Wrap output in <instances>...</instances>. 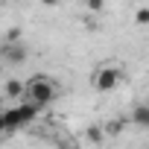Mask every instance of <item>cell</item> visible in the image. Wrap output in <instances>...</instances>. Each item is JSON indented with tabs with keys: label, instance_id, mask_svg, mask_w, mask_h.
Masks as SVG:
<instances>
[{
	"label": "cell",
	"instance_id": "6da1fadb",
	"mask_svg": "<svg viewBox=\"0 0 149 149\" xmlns=\"http://www.w3.org/2000/svg\"><path fill=\"white\" fill-rule=\"evenodd\" d=\"M56 97H58V85H56L50 76H32V79L26 82V100L35 102L38 108H47Z\"/></svg>",
	"mask_w": 149,
	"mask_h": 149
},
{
	"label": "cell",
	"instance_id": "7a4b0ae2",
	"mask_svg": "<svg viewBox=\"0 0 149 149\" xmlns=\"http://www.w3.org/2000/svg\"><path fill=\"white\" fill-rule=\"evenodd\" d=\"M120 79H123V70L111 61V64H102V67H97V73H94V91H100V94H108V91H114L117 85H120Z\"/></svg>",
	"mask_w": 149,
	"mask_h": 149
},
{
	"label": "cell",
	"instance_id": "3957f363",
	"mask_svg": "<svg viewBox=\"0 0 149 149\" xmlns=\"http://www.w3.org/2000/svg\"><path fill=\"white\" fill-rule=\"evenodd\" d=\"M26 47L21 44V41H9L6 47H3V58H6V64H24L26 61Z\"/></svg>",
	"mask_w": 149,
	"mask_h": 149
},
{
	"label": "cell",
	"instance_id": "277c9868",
	"mask_svg": "<svg viewBox=\"0 0 149 149\" xmlns=\"http://www.w3.org/2000/svg\"><path fill=\"white\" fill-rule=\"evenodd\" d=\"M3 126H6L3 137H6V134H15L18 129H24V120H21V108H18V105H12V108L3 111Z\"/></svg>",
	"mask_w": 149,
	"mask_h": 149
},
{
	"label": "cell",
	"instance_id": "5b68a950",
	"mask_svg": "<svg viewBox=\"0 0 149 149\" xmlns=\"http://www.w3.org/2000/svg\"><path fill=\"white\" fill-rule=\"evenodd\" d=\"M6 97L15 100V102H18L21 97H26V82H24V79H9V82H6Z\"/></svg>",
	"mask_w": 149,
	"mask_h": 149
},
{
	"label": "cell",
	"instance_id": "8992f818",
	"mask_svg": "<svg viewBox=\"0 0 149 149\" xmlns=\"http://www.w3.org/2000/svg\"><path fill=\"white\" fill-rule=\"evenodd\" d=\"M132 123H134V126H140V129H149V102H143V105L132 108Z\"/></svg>",
	"mask_w": 149,
	"mask_h": 149
},
{
	"label": "cell",
	"instance_id": "52a82bcc",
	"mask_svg": "<svg viewBox=\"0 0 149 149\" xmlns=\"http://www.w3.org/2000/svg\"><path fill=\"white\" fill-rule=\"evenodd\" d=\"M85 134H88V140H91V143H100V140H102V134H105V129H100V126H88V129H85Z\"/></svg>",
	"mask_w": 149,
	"mask_h": 149
},
{
	"label": "cell",
	"instance_id": "ba28073f",
	"mask_svg": "<svg viewBox=\"0 0 149 149\" xmlns=\"http://www.w3.org/2000/svg\"><path fill=\"white\" fill-rule=\"evenodd\" d=\"M134 24H137V26H149V6H140V9L134 12Z\"/></svg>",
	"mask_w": 149,
	"mask_h": 149
},
{
	"label": "cell",
	"instance_id": "9c48e42d",
	"mask_svg": "<svg viewBox=\"0 0 149 149\" xmlns=\"http://www.w3.org/2000/svg\"><path fill=\"white\" fill-rule=\"evenodd\" d=\"M85 9L88 12H102L105 9V0H85Z\"/></svg>",
	"mask_w": 149,
	"mask_h": 149
},
{
	"label": "cell",
	"instance_id": "30bf717a",
	"mask_svg": "<svg viewBox=\"0 0 149 149\" xmlns=\"http://www.w3.org/2000/svg\"><path fill=\"white\" fill-rule=\"evenodd\" d=\"M61 0H41V6H47V9H53V6H58Z\"/></svg>",
	"mask_w": 149,
	"mask_h": 149
},
{
	"label": "cell",
	"instance_id": "8fae6325",
	"mask_svg": "<svg viewBox=\"0 0 149 149\" xmlns=\"http://www.w3.org/2000/svg\"><path fill=\"white\" fill-rule=\"evenodd\" d=\"M61 149H79V146L73 143V140H64V143H61Z\"/></svg>",
	"mask_w": 149,
	"mask_h": 149
},
{
	"label": "cell",
	"instance_id": "7c38bea8",
	"mask_svg": "<svg viewBox=\"0 0 149 149\" xmlns=\"http://www.w3.org/2000/svg\"><path fill=\"white\" fill-rule=\"evenodd\" d=\"M3 111H6V108H3ZM3 132H6V126H3V114H0V134H3Z\"/></svg>",
	"mask_w": 149,
	"mask_h": 149
},
{
	"label": "cell",
	"instance_id": "4fadbf2b",
	"mask_svg": "<svg viewBox=\"0 0 149 149\" xmlns=\"http://www.w3.org/2000/svg\"><path fill=\"white\" fill-rule=\"evenodd\" d=\"M0 114H3V105H0Z\"/></svg>",
	"mask_w": 149,
	"mask_h": 149
},
{
	"label": "cell",
	"instance_id": "5bb4252c",
	"mask_svg": "<svg viewBox=\"0 0 149 149\" xmlns=\"http://www.w3.org/2000/svg\"><path fill=\"white\" fill-rule=\"evenodd\" d=\"M146 132H149V129H146Z\"/></svg>",
	"mask_w": 149,
	"mask_h": 149
}]
</instances>
